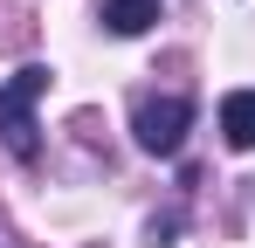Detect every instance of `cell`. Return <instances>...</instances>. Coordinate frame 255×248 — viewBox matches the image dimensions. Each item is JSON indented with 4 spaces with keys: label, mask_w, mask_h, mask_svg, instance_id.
I'll use <instances>...</instances> for the list:
<instances>
[{
    "label": "cell",
    "mask_w": 255,
    "mask_h": 248,
    "mask_svg": "<svg viewBox=\"0 0 255 248\" xmlns=\"http://www.w3.org/2000/svg\"><path fill=\"white\" fill-rule=\"evenodd\" d=\"M159 21V0H104V28L111 35H145Z\"/></svg>",
    "instance_id": "cell-4"
},
{
    "label": "cell",
    "mask_w": 255,
    "mask_h": 248,
    "mask_svg": "<svg viewBox=\"0 0 255 248\" xmlns=\"http://www.w3.org/2000/svg\"><path fill=\"white\" fill-rule=\"evenodd\" d=\"M221 138L235 152H255V90H228L221 97Z\"/></svg>",
    "instance_id": "cell-3"
},
{
    "label": "cell",
    "mask_w": 255,
    "mask_h": 248,
    "mask_svg": "<svg viewBox=\"0 0 255 248\" xmlns=\"http://www.w3.org/2000/svg\"><path fill=\"white\" fill-rule=\"evenodd\" d=\"M42 90H48L42 62H28V69H14V76L0 83V145H7L21 165H35V152H42V124H35Z\"/></svg>",
    "instance_id": "cell-1"
},
{
    "label": "cell",
    "mask_w": 255,
    "mask_h": 248,
    "mask_svg": "<svg viewBox=\"0 0 255 248\" xmlns=\"http://www.w3.org/2000/svg\"><path fill=\"white\" fill-rule=\"evenodd\" d=\"M131 131H138V145H145V152L172 159V152L186 145V131H193V104H186V97H145V104H138V118H131Z\"/></svg>",
    "instance_id": "cell-2"
}]
</instances>
